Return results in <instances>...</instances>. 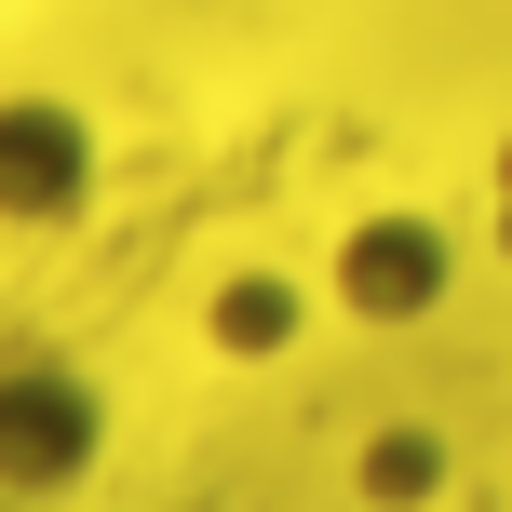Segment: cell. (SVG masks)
Here are the masks:
<instances>
[{
  "label": "cell",
  "instance_id": "1",
  "mask_svg": "<svg viewBox=\"0 0 512 512\" xmlns=\"http://www.w3.org/2000/svg\"><path fill=\"white\" fill-rule=\"evenodd\" d=\"M95 445V391L54 364H0V486H68Z\"/></svg>",
  "mask_w": 512,
  "mask_h": 512
},
{
  "label": "cell",
  "instance_id": "2",
  "mask_svg": "<svg viewBox=\"0 0 512 512\" xmlns=\"http://www.w3.org/2000/svg\"><path fill=\"white\" fill-rule=\"evenodd\" d=\"M81 189H95V149L68 108H0V216H68Z\"/></svg>",
  "mask_w": 512,
  "mask_h": 512
},
{
  "label": "cell",
  "instance_id": "3",
  "mask_svg": "<svg viewBox=\"0 0 512 512\" xmlns=\"http://www.w3.org/2000/svg\"><path fill=\"white\" fill-rule=\"evenodd\" d=\"M351 297L364 310H418V297H432V243H418V230H364L351 243Z\"/></svg>",
  "mask_w": 512,
  "mask_h": 512
},
{
  "label": "cell",
  "instance_id": "4",
  "mask_svg": "<svg viewBox=\"0 0 512 512\" xmlns=\"http://www.w3.org/2000/svg\"><path fill=\"white\" fill-rule=\"evenodd\" d=\"M499 243H512V149H499Z\"/></svg>",
  "mask_w": 512,
  "mask_h": 512
}]
</instances>
